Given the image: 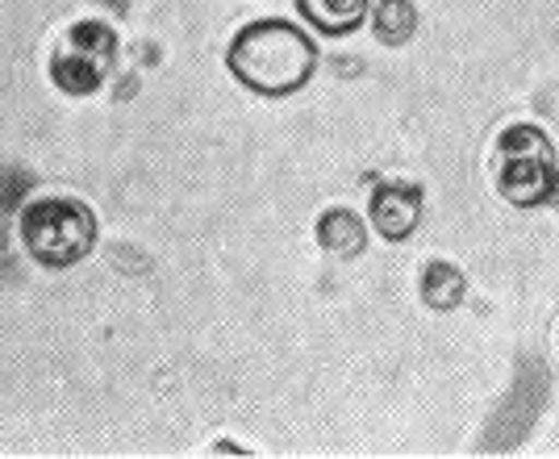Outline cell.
<instances>
[{
	"label": "cell",
	"mask_w": 559,
	"mask_h": 459,
	"mask_svg": "<svg viewBox=\"0 0 559 459\" xmlns=\"http://www.w3.org/2000/svg\"><path fill=\"white\" fill-rule=\"evenodd\" d=\"M117 63V34L105 22H75L50 50V80L68 96H93L105 89Z\"/></svg>",
	"instance_id": "277c9868"
},
{
	"label": "cell",
	"mask_w": 559,
	"mask_h": 459,
	"mask_svg": "<svg viewBox=\"0 0 559 459\" xmlns=\"http://www.w3.org/2000/svg\"><path fill=\"white\" fill-rule=\"evenodd\" d=\"M372 226L380 229V238L389 243H405L421 222V188L409 180H384L372 192Z\"/></svg>",
	"instance_id": "5b68a950"
},
{
	"label": "cell",
	"mask_w": 559,
	"mask_h": 459,
	"mask_svg": "<svg viewBox=\"0 0 559 459\" xmlns=\"http://www.w3.org/2000/svg\"><path fill=\"white\" fill-rule=\"evenodd\" d=\"M418 289H421V301H426L430 309L447 314V309H460V301H464V293H467V280H464V272H460L455 263L430 259V263L421 268Z\"/></svg>",
	"instance_id": "52a82bcc"
},
{
	"label": "cell",
	"mask_w": 559,
	"mask_h": 459,
	"mask_svg": "<svg viewBox=\"0 0 559 459\" xmlns=\"http://www.w3.org/2000/svg\"><path fill=\"white\" fill-rule=\"evenodd\" d=\"M492 184L518 209L551 205L559 197V160L551 138L531 121H513L492 146Z\"/></svg>",
	"instance_id": "7a4b0ae2"
},
{
	"label": "cell",
	"mask_w": 559,
	"mask_h": 459,
	"mask_svg": "<svg viewBox=\"0 0 559 459\" xmlns=\"http://www.w3.org/2000/svg\"><path fill=\"white\" fill-rule=\"evenodd\" d=\"M318 243L330 255H359L364 243H368V229H364V222L350 209H326L318 217Z\"/></svg>",
	"instance_id": "ba28073f"
},
{
	"label": "cell",
	"mask_w": 559,
	"mask_h": 459,
	"mask_svg": "<svg viewBox=\"0 0 559 459\" xmlns=\"http://www.w3.org/2000/svg\"><path fill=\"white\" fill-rule=\"evenodd\" d=\"M25 251L43 268H75L96 247V213L71 197H38L17 222Z\"/></svg>",
	"instance_id": "3957f363"
},
{
	"label": "cell",
	"mask_w": 559,
	"mask_h": 459,
	"mask_svg": "<svg viewBox=\"0 0 559 459\" xmlns=\"http://www.w3.org/2000/svg\"><path fill=\"white\" fill-rule=\"evenodd\" d=\"M226 68L242 89L259 96H293L313 80L318 46L293 22H251L226 50Z\"/></svg>",
	"instance_id": "6da1fadb"
},
{
	"label": "cell",
	"mask_w": 559,
	"mask_h": 459,
	"mask_svg": "<svg viewBox=\"0 0 559 459\" xmlns=\"http://www.w3.org/2000/svg\"><path fill=\"white\" fill-rule=\"evenodd\" d=\"M297 9L313 30H322L330 38H343L368 22L372 0H297Z\"/></svg>",
	"instance_id": "8992f818"
},
{
	"label": "cell",
	"mask_w": 559,
	"mask_h": 459,
	"mask_svg": "<svg viewBox=\"0 0 559 459\" xmlns=\"http://www.w3.org/2000/svg\"><path fill=\"white\" fill-rule=\"evenodd\" d=\"M372 30H376V38L389 46L409 43L414 30H418V9H414L409 0H380L372 9Z\"/></svg>",
	"instance_id": "9c48e42d"
}]
</instances>
